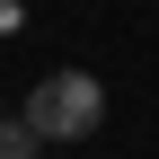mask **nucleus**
<instances>
[{
    "label": "nucleus",
    "mask_w": 159,
    "mask_h": 159,
    "mask_svg": "<svg viewBox=\"0 0 159 159\" xmlns=\"http://www.w3.org/2000/svg\"><path fill=\"white\" fill-rule=\"evenodd\" d=\"M0 159H44V142H35L18 115H0Z\"/></svg>",
    "instance_id": "obj_2"
},
{
    "label": "nucleus",
    "mask_w": 159,
    "mask_h": 159,
    "mask_svg": "<svg viewBox=\"0 0 159 159\" xmlns=\"http://www.w3.org/2000/svg\"><path fill=\"white\" fill-rule=\"evenodd\" d=\"M18 124H27L44 150H71V142H89V133L106 124V89H97L89 71H44L27 89V106H18Z\"/></svg>",
    "instance_id": "obj_1"
},
{
    "label": "nucleus",
    "mask_w": 159,
    "mask_h": 159,
    "mask_svg": "<svg viewBox=\"0 0 159 159\" xmlns=\"http://www.w3.org/2000/svg\"><path fill=\"white\" fill-rule=\"evenodd\" d=\"M18 18H27V9H18V0H0V35H18Z\"/></svg>",
    "instance_id": "obj_3"
}]
</instances>
